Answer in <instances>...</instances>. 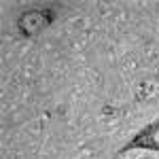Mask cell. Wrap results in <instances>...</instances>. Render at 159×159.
<instances>
[{
  "mask_svg": "<svg viewBox=\"0 0 159 159\" xmlns=\"http://www.w3.org/2000/svg\"><path fill=\"white\" fill-rule=\"evenodd\" d=\"M55 19V9L53 7H40V9H28L19 15L17 19V30L25 38L36 36L45 28H49Z\"/></svg>",
  "mask_w": 159,
  "mask_h": 159,
  "instance_id": "1",
  "label": "cell"
},
{
  "mask_svg": "<svg viewBox=\"0 0 159 159\" xmlns=\"http://www.w3.org/2000/svg\"><path fill=\"white\" fill-rule=\"evenodd\" d=\"M134 148H142V151H159V117L155 121L147 123L138 134L125 144L123 148H119V155L129 153Z\"/></svg>",
  "mask_w": 159,
  "mask_h": 159,
  "instance_id": "2",
  "label": "cell"
}]
</instances>
